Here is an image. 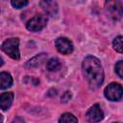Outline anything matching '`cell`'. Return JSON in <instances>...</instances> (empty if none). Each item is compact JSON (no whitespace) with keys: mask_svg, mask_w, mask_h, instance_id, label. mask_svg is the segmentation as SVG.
<instances>
[{"mask_svg":"<svg viewBox=\"0 0 123 123\" xmlns=\"http://www.w3.org/2000/svg\"><path fill=\"white\" fill-rule=\"evenodd\" d=\"M84 75L92 88L99 87L104 81V70L100 61L94 56H87L82 63Z\"/></svg>","mask_w":123,"mask_h":123,"instance_id":"6da1fadb","label":"cell"},{"mask_svg":"<svg viewBox=\"0 0 123 123\" xmlns=\"http://www.w3.org/2000/svg\"><path fill=\"white\" fill-rule=\"evenodd\" d=\"M1 49L9 55L12 59L13 60H18L20 58V53H19V40L17 37H11L6 39L2 45Z\"/></svg>","mask_w":123,"mask_h":123,"instance_id":"7a4b0ae2","label":"cell"},{"mask_svg":"<svg viewBox=\"0 0 123 123\" xmlns=\"http://www.w3.org/2000/svg\"><path fill=\"white\" fill-rule=\"evenodd\" d=\"M123 95L122 86L117 83H111L105 88V96L111 101H119Z\"/></svg>","mask_w":123,"mask_h":123,"instance_id":"3957f363","label":"cell"},{"mask_svg":"<svg viewBox=\"0 0 123 123\" xmlns=\"http://www.w3.org/2000/svg\"><path fill=\"white\" fill-rule=\"evenodd\" d=\"M47 23V17L42 14H37L32 17L26 24V28L31 32H38L42 30Z\"/></svg>","mask_w":123,"mask_h":123,"instance_id":"277c9868","label":"cell"},{"mask_svg":"<svg viewBox=\"0 0 123 123\" xmlns=\"http://www.w3.org/2000/svg\"><path fill=\"white\" fill-rule=\"evenodd\" d=\"M104 112L101 107L98 104L93 105L87 111H86V119L89 123H96L103 119Z\"/></svg>","mask_w":123,"mask_h":123,"instance_id":"5b68a950","label":"cell"},{"mask_svg":"<svg viewBox=\"0 0 123 123\" xmlns=\"http://www.w3.org/2000/svg\"><path fill=\"white\" fill-rule=\"evenodd\" d=\"M55 45L57 50L62 54H70L73 51V44L71 40L66 37H58L55 41Z\"/></svg>","mask_w":123,"mask_h":123,"instance_id":"8992f818","label":"cell"},{"mask_svg":"<svg viewBox=\"0 0 123 123\" xmlns=\"http://www.w3.org/2000/svg\"><path fill=\"white\" fill-rule=\"evenodd\" d=\"M47 58V54L45 53H40L35 57H33L31 60H29L26 63H25V67L26 68H36L39 65H41Z\"/></svg>","mask_w":123,"mask_h":123,"instance_id":"52a82bcc","label":"cell"},{"mask_svg":"<svg viewBox=\"0 0 123 123\" xmlns=\"http://www.w3.org/2000/svg\"><path fill=\"white\" fill-rule=\"evenodd\" d=\"M13 93L12 92H4L0 95V108L3 111H7L12 104Z\"/></svg>","mask_w":123,"mask_h":123,"instance_id":"ba28073f","label":"cell"},{"mask_svg":"<svg viewBox=\"0 0 123 123\" xmlns=\"http://www.w3.org/2000/svg\"><path fill=\"white\" fill-rule=\"evenodd\" d=\"M39 5L43 9V11L50 15L56 14L58 11V5L55 1H41Z\"/></svg>","mask_w":123,"mask_h":123,"instance_id":"9c48e42d","label":"cell"},{"mask_svg":"<svg viewBox=\"0 0 123 123\" xmlns=\"http://www.w3.org/2000/svg\"><path fill=\"white\" fill-rule=\"evenodd\" d=\"M12 85V77L8 72L0 73V89H6Z\"/></svg>","mask_w":123,"mask_h":123,"instance_id":"30bf717a","label":"cell"},{"mask_svg":"<svg viewBox=\"0 0 123 123\" xmlns=\"http://www.w3.org/2000/svg\"><path fill=\"white\" fill-rule=\"evenodd\" d=\"M106 6H107V9L112 12V15H114L115 17L121 16L122 11H121V3L120 2H107Z\"/></svg>","mask_w":123,"mask_h":123,"instance_id":"8fae6325","label":"cell"},{"mask_svg":"<svg viewBox=\"0 0 123 123\" xmlns=\"http://www.w3.org/2000/svg\"><path fill=\"white\" fill-rule=\"evenodd\" d=\"M61 66H62V63H61L60 60L57 58L50 59L46 63V67L49 71H57L61 68Z\"/></svg>","mask_w":123,"mask_h":123,"instance_id":"7c38bea8","label":"cell"},{"mask_svg":"<svg viewBox=\"0 0 123 123\" xmlns=\"http://www.w3.org/2000/svg\"><path fill=\"white\" fill-rule=\"evenodd\" d=\"M59 123H78V119L75 115L69 112H64L59 119Z\"/></svg>","mask_w":123,"mask_h":123,"instance_id":"4fadbf2b","label":"cell"},{"mask_svg":"<svg viewBox=\"0 0 123 123\" xmlns=\"http://www.w3.org/2000/svg\"><path fill=\"white\" fill-rule=\"evenodd\" d=\"M112 46L115 49V51H117L118 53H122V37L121 36H117L113 39Z\"/></svg>","mask_w":123,"mask_h":123,"instance_id":"5bb4252c","label":"cell"},{"mask_svg":"<svg viewBox=\"0 0 123 123\" xmlns=\"http://www.w3.org/2000/svg\"><path fill=\"white\" fill-rule=\"evenodd\" d=\"M28 3H29L28 1H22V0H13V1L11 2L12 6L14 9H21V8L27 6Z\"/></svg>","mask_w":123,"mask_h":123,"instance_id":"9a60e30c","label":"cell"},{"mask_svg":"<svg viewBox=\"0 0 123 123\" xmlns=\"http://www.w3.org/2000/svg\"><path fill=\"white\" fill-rule=\"evenodd\" d=\"M115 72L119 76V78H123V62L118 61L117 63L115 64Z\"/></svg>","mask_w":123,"mask_h":123,"instance_id":"2e32d148","label":"cell"},{"mask_svg":"<svg viewBox=\"0 0 123 123\" xmlns=\"http://www.w3.org/2000/svg\"><path fill=\"white\" fill-rule=\"evenodd\" d=\"M70 98H71V93H70L69 91H65V92L62 94V102H67Z\"/></svg>","mask_w":123,"mask_h":123,"instance_id":"e0dca14e","label":"cell"},{"mask_svg":"<svg viewBox=\"0 0 123 123\" xmlns=\"http://www.w3.org/2000/svg\"><path fill=\"white\" fill-rule=\"evenodd\" d=\"M12 123H25L24 119L20 116H16L15 118H13V120L12 121Z\"/></svg>","mask_w":123,"mask_h":123,"instance_id":"ac0fdd59","label":"cell"},{"mask_svg":"<svg viewBox=\"0 0 123 123\" xmlns=\"http://www.w3.org/2000/svg\"><path fill=\"white\" fill-rule=\"evenodd\" d=\"M3 63H4V61H3V59L0 57V67L3 65Z\"/></svg>","mask_w":123,"mask_h":123,"instance_id":"d6986e66","label":"cell"},{"mask_svg":"<svg viewBox=\"0 0 123 123\" xmlns=\"http://www.w3.org/2000/svg\"><path fill=\"white\" fill-rule=\"evenodd\" d=\"M0 123H3V115L0 113Z\"/></svg>","mask_w":123,"mask_h":123,"instance_id":"ffe728a7","label":"cell"}]
</instances>
